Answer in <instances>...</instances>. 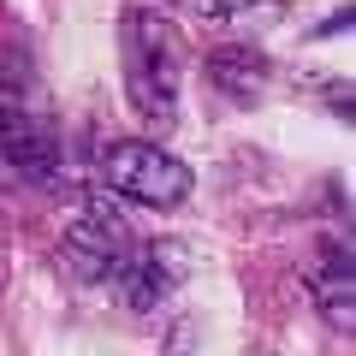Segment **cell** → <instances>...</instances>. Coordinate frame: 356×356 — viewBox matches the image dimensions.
<instances>
[{
  "label": "cell",
  "mask_w": 356,
  "mask_h": 356,
  "mask_svg": "<svg viewBox=\"0 0 356 356\" xmlns=\"http://www.w3.org/2000/svg\"><path fill=\"white\" fill-rule=\"evenodd\" d=\"M178 280H184V255H178V243H131V255L119 261V273H113L119 303L137 309V315H149Z\"/></svg>",
  "instance_id": "cell-6"
},
{
  "label": "cell",
  "mask_w": 356,
  "mask_h": 356,
  "mask_svg": "<svg viewBox=\"0 0 356 356\" xmlns=\"http://www.w3.org/2000/svg\"><path fill=\"white\" fill-rule=\"evenodd\" d=\"M131 243H137L131 226L107 202H95V208H83V220L65 226V267H72L83 285H113V273L131 255Z\"/></svg>",
  "instance_id": "cell-4"
},
{
  "label": "cell",
  "mask_w": 356,
  "mask_h": 356,
  "mask_svg": "<svg viewBox=\"0 0 356 356\" xmlns=\"http://www.w3.org/2000/svg\"><path fill=\"white\" fill-rule=\"evenodd\" d=\"M60 166V131L36 89H0V178L6 184H48Z\"/></svg>",
  "instance_id": "cell-2"
},
{
  "label": "cell",
  "mask_w": 356,
  "mask_h": 356,
  "mask_svg": "<svg viewBox=\"0 0 356 356\" xmlns=\"http://www.w3.org/2000/svg\"><path fill=\"white\" fill-rule=\"evenodd\" d=\"M208 83H214L226 102L255 107L261 89H267V54L250 48V42H220V48L208 54Z\"/></svg>",
  "instance_id": "cell-7"
},
{
  "label": "cell",
  "mask_w": 356,
  "mask_h": 356,
  "mask_svg": "<svg viewBox=\"0 0 356 356\" xmlns=\"http://www.w3.org/2000/svg\"><path fill=\"white\" fill-rule=\"evenodd\" d=\"M178 83H184V36L166 13H131L125 24V89L149 125L178 119Z\"/></svg>",
  "instance_id": "cell-1"
},
{
  "label": "cell",
  "mask_w": 356,
  "mask_h": 356,
  "mask_svg": "<svg viewBox=\"0 0 356 356\" xmlns=\"http://www.w3.org/2000/svg\"><path fill=\"white\" fill-rule=\"evenodd\" d=\"M184 13L202 18V24H232V18H250V13H273L267 0H184Z\"/></svg>",
  "instance_id": "cell-8"
},
{
  "label": "cell",
  "mask_w": 356,
  "mask_h": 356,
  "mask_svg": "<svg viewBox=\"0 0 356 356\" xmlns=\"http://www.w3.org/2000/svg\"><path fill=\"white\" fill-rule=\"evenodd\" d=\"M309 291H315V309L339 339L356 332V267H350V243L344 238H327L315 243L309 255Z\"/></svg>",
  "instance_id": "cell-5"
},
{
  "label": "cell",
  "mask_w": 356,
  "mask_h": 356,
  "mask_svg": "<svg viewBox=\"0 0 356 356\" xmlns=\"http://www.w3.org/2000/svg\"><path fill=\"white\" fill-rule=\"evenodd\" d=\"M102 178H107L113 196L143 202V208H178V202H191V191H196L191 166L178 154H166L161 143H113L102 154Z\"/></svg>",
  "instance_id": "cell-3"
},
{
  "label": "cell",
  "mask_w": 356,
  "mask_h": 356,
  "mask_svg": "<svg viewBox=\"0 0 356 356\" xmlns=\"http://www.w3.org/2000/svg\"><path fill=\"white\" fill-rule=\"evenodd\" d=\"M339 30H350V6H339V18H327V24H315V36H339Z\"/></svg>",
  "instance_id": "cell-9"
}]
</instances>
